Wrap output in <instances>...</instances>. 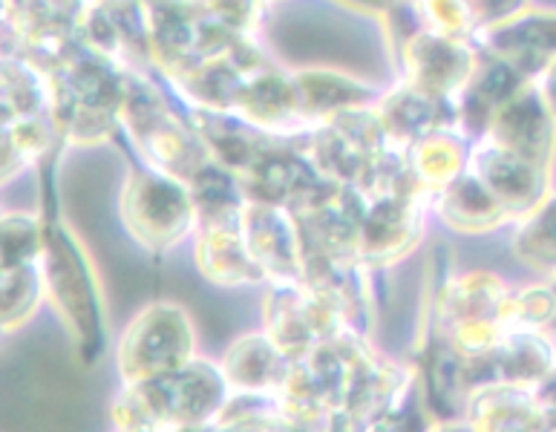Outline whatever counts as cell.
<instances>
[{"mask_svg":"<svg viewBox=\"0 0 556 432\" xmlns=\"http://www.w3.org/2000/svg\"><path fill=\"white\" fill-rule=\"evenodd\" d=\"M462 139L465 136L458 130H435V134L418 139L413 148H407L409 167L418 176V182L424 185V191L430 193V200L432 193L453 182L458 174H465L470 153H467Z\"/></svg>","mask_w":556,"mask_h":432,"instance_id":"23","label":"cell"},{"mask_svg":"<svg viewBox=\"0 0 556 432\" xmlns=\"http://www.w3.org/2000/svg\"><path fill=\"white\" fill-rule=\"evenodd\" d=\"M0 277H3V268H0Z\"/></svg>","mask_w":556,"mask_h":432,"instance_id":"34","label":"cell"},{"mask_svg":"<svg viewBox=\"0 0 556 432\" xmlns=\"http://www.w3.org/2000/svg\"><path fill=\"white\" fill-rule=\"evenodd\" d=\"M355 196L361 214V263L366 268L395 266L416 251L424 233V208L430 202L427 196L361 191Z\"/></svg>","mask_w":556,"mask_h":432,"instance_id":"9","label":"cell"},{"mask_svg":"<svg viewBox=\"0 0 556 432\" xmlns=\"http://www.w3.org/2000/svg\"><path fill=\"white\" fill-rule=\"evenodd\" d=\"M242 233L249 242L251 257L257 259L268 283L303 280L306 249L294 211L286 205L249 200L242 208Z\"/></svg>","mask_w":556,"mask_h":432,"instance_id":"11","label":"cell"},{"mask_svg":"<svg viewBox=\"0 0 556 432\" xmlns=\"http://www.w3.org/2000/svg\"><path fill=\"white\" fill-rule=\"evenodd\" d=\"M507 294L505 283L484 271L444 280L432 297V334H447L470 323H502Z\"/></svg>","mask_w":556,"mask_h":432,"instance_id":"18","label":"cell"},{"mask_svg":"<svg viewBox=\"0 0 556 432\" xmlns=\"http://www.w3.org/2000/svg\"><path fill=\"white\" fill-rule=\"evenodd\" d=\"M233 116H240L251 127H257L275 139H286V142L308 134L306 122L300 116L294 75L282 73L271 64L245 78Z\"/></svg>","mask_w":556,"mask_h":432,"instance_id":"16","label":"cell"},{"mask_svg":"<svg viewBox=\"0 0 556 432\" xmlns=\"http://www.w3.org/2000/svg\"><path fill=\"white\" fill-rule=\"evenodd\" d=\"M554 432H556V427H554Z\"/></svg>","mask_w":556,"mask_h":432,"instance_id":"35","label":"cell"},{"mask_svg":"<svg viewBox=\"0 0 556 432\" xmlns=\"http://www.w3.org/2000/svg\"><path fill=\"white\" fill-rule=\"evenodd\" d=\"M467 170L505 205L510 216H525L533 211L545 193V167L490 142L488 136H482L470 150Z\"/></svg>","mask_w":556,"mask_h":432,"instance_id":"15","label":"cell"},{"mask_svg":"<svg viewBox=\"0 0 556 432\" xmlns=\"http://www.w3.org/2000/svg\"><path fill=\"white\" fill-rule=\"evenodd\" d=\"M197 268L205 280L223 289H242L266 280L242 233V211L197 219Z\"/></svg>","mask_w":556,"mask_h":432,"instance_id":"14","label":"cell"},{"mask_svg":"<svg viewBox=\"0 0 556 432\" xmlns=\"http://www.w3.org/2000/svg\"><path fill=\"white\" fill-rule=\"evenodd\" d=\"M50 113L59 136L73 144H101L122 125L127 96V69L104 59L81 38L47 69Z\"/></svg>","mask_w":556,"mask_h":432,"instance_id":"2","label":"cell"},{"mask_svg":"<svg viewBox=\"0 0 556 432\" xmlns=\"http://www.w3.org/2000/svg\"><path fill=\"white\" fill-rule=\"evenodd\" d=\"M197 3L205 15L214 17L216 24L225 26L237 38L254 35L263 17V7H266V0H197Z\"/></svg>","mask_w":556,"mask_h":432,"instance_id":"29","label":"cell"},{"mask_svg":"<svg viewBox=\"0 0 556 432\" xmlns=\"http://www.w3.org/2000/svg\"><path fill=\"white\" fill-rule=\"evenodd\" d=\"M84 3H87V7H90V3H96V0H84Z\"/></svg>","mask_w":556,"mask_h":432,"instance_id":"33","label":"cell"},{"mask_svg":"<svg viewBox=\"0 0 556 432\" xmlns=\"http://www.w3.org/2000/svg\"><path fill=\"white\" fill-rule=\"evenodd\" d=\"M24 165L26 158L21 156V150L12 142V134H9L7 127H0V185L12 179Z\"/></svg>","mask_w":556,"mask_h":432,"instance_id":"30","label":"cell"},{"mask_svg":"<svg viewBox=\"0 0 556 432\" xmlns=\"http://www.w3.org/2000/svg\"><path fill=\"white\" fill-rule=\"evenodd\" d=\"M338 3L355 12H366V15H390L392 9L401 7V0H338Z\"/></svg>","mask_w":556,"mask_h":432,"instance_id":"31","label":"cell"},{"mask_svg":"<svg viewBox=\"0 0 556 432\" xmlns=\"http://www.w3.org/2000/svg\"><path fill=\"white\" fill-rule=\"evenodd\" d=\"M197 358V329L188 308L156 300L130 320L116 352L118 374L125 383L162 378Z\"/></svg>","mask_w":556,"mask_h":432,"instance_id":"6","label":"cell"},{"mask_svg":"<svg viewBox=\"0 0 556 432\" xmlns=\"http://www.w3.org/2000/svg\"><path fill=\"white\" fill-rule=\"evenodd\" d=\"M47 101L50 87L43 69L35 67L21 52L0 59V127L9 130L24 118L43 116Z\"/></svg>","mask_w":556,"mask_h":432,"instance_id":"22","label":"cell"},{"mask_svg":"<svg viewBox=\"0 0 556 432\" xmlns=\"http://www.w3.org/2000/svg\"><path fill=\"white\" fill-rule=\"evenodd\" d=\"M372 352L364 332L349 326L338 338L320 343L303 358L291 360L289 381L280 392L282 412L291 421L326 424L329 418L346 409L357 372Z\"/></svg>","mask_w":556,"mask_h":432,"instance_id":"4","label":"cell"},{"mask_svg":"<svg viewBox=\"0 0 556 432\" xmlns=\"http://www.w3.org/2000/svg\"><path fill=\"white\" fill-rule=\"evenodd\" d=\"M231 386L223 366L205 358L162 378L125 383L113 401V424L118 432H176L214 424L223 412Z\"/></svg>","mask_w":556,"mask_h":432,"instance_id":"3","label":"cell"},{"mask_svg":"<svg viewBox=\"0 0 556 432\" xmlns=\"http://www.w3.org/2000/svg\"><path fill=\"white\" fill-rule=\"evenodd\" d=\"M41 219L43 251L38 268L43 277V297L61 317L81 364H99L108 352V315L99 275L81 240L55 211H47Z\"/></svg>","mask_w":556,"mask_h":432,"instance_id":"1","label":"cell"},{"mask_svg":"<svg viewBox=\"0 0 556 432\" xmlns=\"http://www.w3.org/2000/svg\"><path fill=\"white\" fill-rule=\"evenodd\" d=\"M223 374L231 392L251 395H277L289 381L291 358L266 332L245 334L228 346L223 358Z\"/></svg>","mask_w":556,"mask_h":432,"instance_id":"19","label":"cell"},{"mask_svg":"<svg viewBox=\"0 0 556 432\" xmlns=\"http://www.w3.org/2000/svg\"><path fill=\"white\" fill-rule=\"evenodd\" d=\"M540 92H542V99L548 101L551 113H554V116H556V55L548 61V64H545V67H542V87H540Z\"/></svg>","mask_w":556,"mask_h":432,"instance_id":"32","label":"cell"},{"mask_svg":"<svg viewBox=\"0 0 556 432\" xmlns=\"http://www.w3.org/2000/svg\"><path fill=\"white\" fill-rule=\"evenodd\" d=\"M43 251V219L35 214H0V268L35 266Z\"/></svg>","mask_w":556,"mask_h":432,"instance_id":"26","label":"cell"},{"mask_svg":"<svg viewBox=\"0 0 556 432\" xmlns=\"http://www.w3.org/2000/svg\"><path fill=\"white\" fill-rule=\"evenodd\" d=\"M554 404L540 386L519 383H484L465 401V421L470 432H554Z\"/></svg>","mask_w":556,"mask_h":432,"instance_id":"13","label":"cell"},{"mask_svg":"<svg viewBox=\"0 0 556 432\" xmlns=\"http://www.w3.org/2000/svg\"><path fill=\"white\" fill-rule=\"evenodd\" d=\"M43 300V277L35 266L3 271L0 277V334H9L33 320Z\"/></svg>","mask_w":556,"mask_h":432,"instance_id":"25","label":"cell"},{"mask_svg":"<svg viewBox=\"0 0 556 432\" xmlns=\"http://www.w3.org/2000/svg\"><path fill=\"white\" fill-rule=\"evenodd\" d=\"M78 38L84 47L116 61L127 73H144L153 67L144 0H96L84 12Z\"/></svg>","mask_w":556,"mask_h":432,"instance_id":"10","label":"cell"},{"mask_svg":"<svg viewBox=\"0 0 556 432\" xmlns=\"http://www.w3.org/2000/svg\"><path fill=\"white\" fill-rule=\"evenodd\" d=\"M263 323L268 338L294 360L346 332L352 320L346 306L332 291L306 280H294V283H271L263 300Z\"/></svg>","mask_w":556,"mask_h":432,"instance_id":"8","label":"cell"},{"mask_svg":"<svg viewBox=\"0 0 556 432\" xmlns=\"http://www.w3.org/2000/svg\"><path fill=\"white\" fill-rule=\"evenodd\" d=\"M430 202L441 223L458 233H488L510 219L505 205L467 167L465 174H458L453 182L432 193Z\"/></svg>","mask_w":556,"mask_h":432,"instance_id":"20","label":"cell"},{"mask_svg":"<svg viewBox=\"0 0 556 432\" xmlns=\"http://www.w3.org/2000/svg\"><path fill=\"white\" fill-rule=\"evenodd\" d=\"M424 29L447 35V38H470L479 33L470 0H413Z\"/></svg>","mask_w":556,"mask_h":432,"instance_id":"27","label":"cell"},{"mask_svg":"<svg viewBox=\"0 0 556 432\" xmlns=\"http://www.w3.org/2000/svg\"><path fill=\"white\" fill-rule=\"evenodd\" d=\"M476 69V50L467 38H447L430 29H418L404 43V81L441 99H456Z\"/></svg>","mask_w":556,"mask_h":432,"instance_id":"12","label":"cell"},{"mask_svg":"<svg viewBox=\"0 0 556 432\" xmlns=\"http://www.w3.org/2000/svg\"><path fill=\"white\" fill-rule=\"evenodd\" d=\"M291 75L298 90L300 116L308 130L341 116L346 110L369 107V87L355 81L352 75L332 73V69H303Z\"/></svg>","mask_w":556,"mask_h":432,"instance_id":"21","label":"cell"},{"mask_svg":"<svg viewBox=\"0 0 556 432\" xmlns=\"http://www.w3.org/2000/svg\"><path fill=\"white\" fill-rule=\"evenodd\" d=\"M122 125L130 134V142L162 174L191 182L211 156L191 122H182L167 107L159 90L141 73H127V96L122 107Z\"/></svg>","mask_w":556,"mask_h":432,"instance_id":"5","label":"cell"},{"mask_svg":"<svg viewBox=\"0 0 556 432\" xmlns=\"http://www.w3.org/2000/svg\"><path fill=\"white\" fill-rule=\"evenodd\" d=\"M375 110L390 144L404 150L435 130H458L456 99H441L427 90H418L409 81H401L390 96H383Z\"/></svg>","mask_w":556,"mask_h":432,"instance_id":"17","label":"cell"},{"mask_svg":"<svg viewBox=\"0 0 556 432\" xmlns=\"http://www.w3.org/2000/svg\"><path fill=\"white\" fill-rule=\"evenodd\" d=\"M514 249L533 271L556 275V196L542 200L536 208L522 216Z\"/></svg>","mask_w":556,"mask_h":432,"instance_id":"24","label":"cell"},{"mask_svg":"<svg viewBox=\"0 0 556 432\" xmlns=\"http://www.w3.org/2000/svg\"><path fill=\"white\" fill-rule=\"evenodd\" d=\"M122 219L141 249L165 254L197 231V205L191 188L156 167H141L127 176L122 191Z\"/></svg>","mask_w":556,"mask_h":432,"instance_id":"7","label":"cell"},{"mask_svg":"<svg viewBox=\"0 0 556 432\" xmlns=\"http://www.w3.org/2000/svg\"><path fill=\"white\" fill-rule=\"evenodd\" d=\"M435 421H439L435 412L424 404L421 386H416V392L401 407L375 418L372 424H366L361 432H432Z\"/></svg>","mask_w":556,"mask_h":432,"instance_id":"28","label":"cell"}]
</instances>
